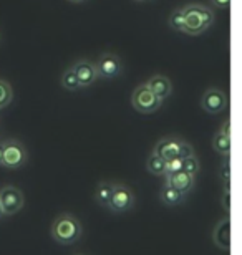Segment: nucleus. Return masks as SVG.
Wrapping results in <instances>:
<instances>
[{"mask_svg": "<svg viewBox=\"0 0 242 255\" xmlns=\"http://www.w3.org/2000/svg\"><path fill=\"white\" fill-rule=\"evenodd\" d=\"M3 217V212H2V207H0V219Z\"/></svg>", "mask_w": 242, "mask_h": 255, "instance_id": "nucleus-30", "label": "nucleus"}, {"mask_svg": "<svg viewBox=\"0 0 242 255\" xmlns=\"http://www.w3.org/2000/svg\"><path fill=\"white\" fill-rule=\"evenodd\" d=\"M95 68H96L98 78L113 80L123 73L125 65H123V60L118 57V55L106 52L98 57V60L95 62Z\"/></svg>", "mask_w": 242, "mask_h": 255, "instance_id": "nucleus-7", "label": "nucleus"}, {"mask_svg": "<svg viewBox=\"0 0 242 255\" xmlns=\"http://www.w3.org/2000/svg\"><path fill=\"white\" fill-rule=\"evenodd\" d=\"M0 207L3 216H13L23 207V194L15 186H3L0 189Z\"/></svg>", "mask_w": 242, "mask_h": 255, "instance_id": "nucleus-8", "label": "nucleus"}, {"mask_svg": "<svg viewBox=\"0 0 242 255\" xmlns=\"http://www.w3.org/2000/svg\"><path fill=\"white\" fill-rule=\"evenodd\" d=\"M111 191H113V184H111V182L101 181L100 184L96 186V191H95V201H96L98 204H100V206L106 207V206H108V201H110Z\"/></svg>", "mask_w": 242, "mask_h": 255, "instance_id": "nucleus-17", "label": "nucleus"}, {"mask_svg": "<svg viewBox=\"0 0 242 255\" xmlns=\"http://www.w3.org/2000/svg\"><path fill=\"white\" fill-rule=\"evenodd\" d=\"M183 8H184L183 33L191 35V37L203 35L216 20L214 10L211 7H208V5L186 3V5H183Z\"/></svg>", "mask_w": 242, "mask_h": 255, "instance_id": "nucleus-1", "label": "nucleus"}, {"mask_svg": "<svg viewBox=\"0 0 242 255\" xmlns=\"http://www.w3.org/2000/svg\"><path fill=\"white\" fill-rule=\"evenodd\" d=\"M184 197H186L184 194H181L179 191L173 189V187H169L166 184H164L161 192H159V201H161L164 206H168V207H174V206H179V204H183Z\"/></svg>", "mask_w": 242, "mask_h": 255, "instance_id": "nucleus-14", "label": "nucleus"}, {"mask_svg": "<svg viewBox=\"0 0 242 255\" xmlns=\"http://www.w3.org/2000/svg\"><path fill=\"white\" fill-rule=\"evenodd\" d=\"M148 88L153 91L154 95H156L158 100L164 101L168 98L169 95H171L173 91V85H171V80L168 78V76L164 75H153L149 76V80L146 81Z\"/></svg>", "mask_w": 242, "mask_h": 255, "instance_id": "nucleus-13", "label": "nucleus"}, {"mask_svg": "<svg viewBox=\"0 0 242 255\" xmlns=\"http://www.w3.org/2000/svg\"><path fill=\"white\" fill-rule=\"evenodd\" d=\"M213 147L221 156H231V137L221 134V132H216L213 137Z\"/></svg>", "mask_w": 242, "mask_h": 255, "instance_id": "nucleus-16", "label": "nucleus"}, {"mask_svg": "<svg viewBox=\"0 0 242 255\" xmlns=\"http://www.w3.org/2000/svg\"><path fill=\"white\" fill-rule=\"evenodd\" d=\"M2 161H3V144L0 141V166H2Z\"/></svg>", "mask_w": 242, "mask_h": 255, "instance_id": "nucleus-27", "label": "nucleus"}, {"mask_svg": "<svg viewBox=\"0 0 242 255\" xmlns=\"http://www.w3.org/2000/svg\"><path fill=\"white\" fill-rule=\"evenodd\" d=\"M181 166H183V159H181V157H174V159H169V161H166V172H164V174L181 171Z\"/></svg>", "mask_w": 242, "mask_h": 255, "instance_id": "nucleus-23", "label": "nucleus"}, {"mask_svg": "<svg viewBox=\"0 0 242 255\" xmlns=\"http://www.w3.org/2000/svg\"><path fill=\"white\" fill-rule=\"evenodd\" d=\"M211 5L216 8H221V10H226L231 7V0H211Z\"/></svg>", "mask_w": 242, "mask_h": 255, "instance_id": "nucleus-25", "label": "nucleus"}, {"mask_svg": "<svg viewBox=\"0 0 242 255\" xmlns=\"http://www.w3.org/2000/svg\"><path fill=\"white\" fill-rule=\"evenodd\" d=\"M61 86H63L66 91L81 90L80 81H78V78H76V75H75V71L71 66H68V68L63 71V75H61Z\"/></svg>", "mask_w": 242, "mask_h": 255, "instance_id": "nucleus-18", "label": "nucleus"}, {"mask_svg": "<svg viewBox=\"0 0 242 255\" xmlns=\"http://www.w3.org/2000/svg\"><path fill=\"white\" fill-rule=\"evenodd\" d=\"M201 169V164H199V159L196 157L194 154L191 156H188V157H184L183 159V166H181V171L184 172H188V174H191V176H198V172Z\"/></svg>", "mask_w": 242, "mask_h": 255, "instance_id": "nucleus-21", "label": "nucleus"}, {"mask_svg": "<svg viewBox=\"0 0 242 255\" xmlns=\"http://www.w3.org/2000/svg\"><path fill=\"white\" fill-rule=\"evenodd\" d=\"M201 106L206 113L218 115L228 106V95L219 88H208L201 98Z\"/></svg>", "mask_w": 242, "mask_h": 255, "instance_id": "nucleus-9", "label": "nucleus"}, {"mask_svg": "<svg viewBox=\"0 0 242 255\" xmlns=\"http://www.w3.org/2000/svg\"><path fill=\"white\" fill-rule=\"evenodd\" d=\"M133 2H138V3H141V2H146V0H133Z\"/></svg>", "mask_w": 242, "mask_h": 255, "instance_id": "nucleus-29", "label": "nucleus"}, {"mask_svg": "<svg viewBox=\"0 0 242 255\" xmlns=\"http://www.w3.org/2000/svg\"><path fill=\"white\" fill-rule=\"evenodd\" d=\"M213 241L216 247H219L221 251L228 252L231 251V217H224L216 224L214 232H213Z\"/></svg>", "mask_w": 242, "mask_h": 255, "instance_id": "nucleus-12", "label": "nucleus"}, {"mask_svg": "<svg viewBox=\"0 0 242 255\" xmlns=\"http://www.w3.org/2000/svg\"><path fill=\"white\" fill-rule=\"evenodd\" d=\"M221 204H223L224 211L231 214V192H223V196H221Z\"/></svg>", "mask_w": 242, "mask_h": 255, "instance_id": "nucleus-24", "label": "nucleus"}, {"mask_svg": "<svg viewBox=\"0 0 242 255\" xmlns=\"http://www.w3.org/2000/svg\"><path fill=\"white\" fill-rule=\"evenodd\" d=\"M3 144V161L2 166L7 169H20L27 162V149L18 139H7Z\"/></svg>", "mask_w": 242, "mask_h": 255, "instance_id": "nucleus-5", "label": "nucleus"}, {"mask_svg": "<svg viewBox=\"0 0 242 255\" xmlns=\"http://www.w3.org/2000/svg\"><path fill=\"white\" fill-rule=\"evenodd\" d=\"M146 169L154 176H164V172H166V161L151 152L146 161Z\"/></svg>", "mask_w": 242, "mask_h": 255, "instance_id": "nucleus-15", "label": "nucleus"}, {"mask_svg": "<svg viewBox=\"0 0 242 255\" xmlns=\"http://www.w3.org/2000/svg\"><path fill=\"white\" fill-rule=\"evenodd\" d=\"M161 105L163 101L156 98V95L148 88L146 83L138 85L135 91L131 93V106L136 111H140L141 115H151L156 110H159Z\"/></svg>", "mask_w": 242, "mask_h": 255, "instance_id": "nucleus-4", "label": "nucleus"}, {"mask_svg": "<svg viewBox=\"0 0 242 255\" xmlns=\"http://www.w3.org/2000/svg\"><path fill=\"white\" fill-rule=\"evenodd\" d=\"M164 184L179 191L181 194H184V196H188V194L194 189L196 177L188 174V172H184V171L169 172V174H164Z\"/></svg>", "mask_w": 242, "mask_h": 255, "instance_id": "nucleus-11", "label": "nucleus"}, {"mask_svg": "<svg viewBox=\"0 0 242 255\" xmlns=\"http://www.w3.org/2000/svg\"><path fill=\"white\" fill-rule=\"evenodd\" d=\"M221 181L223 184L231 182V156H224L223 166H221Z\"/></svg>", "mask_w": 242, "mask_h": 255, "instance_id": "nucleus-22", "label": "nucleus"}, {"mask_svg": "<svg viewBox=\"0 0 242 255\" xmlns=\"http://www.w3.org/2000/svg\"><path fill=\"white\" fill-rule=\"evenodd\" d=\"M68 2H71V3H83V2H86V0H68Z\"/></svg>", "mask_w": 242, "mask_h": 255, "instance_id": "nucleus-28", "label": "nucleus"}, {"mask_svg": "<svg viewBox=\"0 0 242 255\" xmlns=\"http://www.w3.org/2000/svg\"><path fill=\"white\" fill-rule=\"evenodd\" d=\"M218 132H221V134H224V136L231 137V120H226Z\"/></svg>", "mask_w": 242, "mask_h": 255, "instance_id": "nucleus-26", "label": "nucleus"}, {"mask_svg": "<svg viewBox=\"0 0 242 255\" xmlns=\"http://www.w3.org/2000/svg\"><path fill=\"white\" fill-rule=\"evenodd\" d=\"M168 25H169V28L174 30V32L183 33V27H184V8L183 7L173 10V12L169 13Z\"/></svg>", "mask_w": 242, "mask_h": 255, "instance_id": "nucleus-19", "label": "nucleus"}, {"mask_svg": "<svg viewBox=\"0 0 242 255\" xmlns=\"http://www.w3.org/2000/svg\"><path fill=\"white\" fill-rule=\"evenodd\" d=\"M135 192H133L130 187L126 184H113V191H111V196H110V201H108V209L111 212H116V214H121V212H126L133 209L135 206Z\"/></svg>", "mask_w": 242, "mask_h": 255, "instance_id": "nucleus-6", "label": "nucleus"}, {"mask_svg": "<svg viewBox=\"0 0 242 255\" xmlns=\"http://www.w3.org/2000/svg\"><path fill=\"white\" fill-rule=\"evenodd\" d=\"M13 98V90L10 86L8 81L0 78V110L10 105V101Z\"/></svg>", "mask_w": 242, "mask_h": 255, "instance_id": "nucleus-20", "label": "nucleus"}, {"mask_svg": "<svg viewBox=\"0 0 242 255\" xmlns=\"http://www.w3.org/2000/svg\"><path fill=\"white\" fill-rule=\"evenodd\" d=\"M153 152L164 161L174 159V157L184 159V157L194 154V147L179 136H166L156 142Z\"/></svg>", "mask_w": 242, "mask_h": 255, "instance_id": "nucleus-3", "label": "nucleus"}, {"mask_svg": "<svg viewBox=\"0 0 242 255\" xmlns=\"http://www.w3.org/2000/svg\"><path fill=\"white\" fill-rule=\"evenodd\" d=\"M73 68L76 78L80 81V86L81 88H88L95 83L98 80V73H96V68H95V63L90 62L88 58H80L71 65Z\"/></svg>", "mask_w": 242, "mask_h": 255, "instance_id": "nucleus-10", "label": "nucleus"}, {"mask_svg": "<svg viewBox=\"0 0 242 255\" xmlns=\"http://www.w3.org/2000/svg\"><path fill=\"white\" fill-rule=\"evenodd\" d=\"M50 234L51 239L56 244H60V246H70V244H75L81 237L83 227H81L80 221L73 214L63 212L60 216H56V219L50 227Z\"/></svg>", "mask_w": 242, "mask_h": 255, "instance_id": "nucleus-2", "label": "nucleus"}]
</instances>
